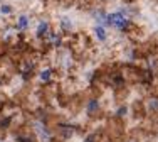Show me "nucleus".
<instances>
[{
    "label": "nucleus",
    "instance_id": "nucleus-1",
    "mask_svg": "<svg viewBox=\"0 0 158 142\" xmlns=\"http://www.w3.org/2000/svg\"><path fill=\"white\" fill-rule=\"evenodd\" d=\"M108 22L109 24H113V26H116V27H120V29H124L126 27V19L121 15V14H111V15H108Z\"/></svg>",
    "mask_w": 158,
    "mask_h": 142
},
{
    "label": "nucleus",
    "instance_id": "nucleus-3",
    "mask_svg": "<svg viewBox=\"0 0 158 142\" xmlns=\"http://www.w3.org/2000/svg\"><path fill=\"white\" fill-rule=\"evenodd\" d=\"M19 26H20L22 29H24V27L27 26V17H20V21H19Z\"/></svg>",
    "mask_w": 158,
    "mask_h": 142
},
{
    "label": "nucleus",
    "instance_id": "nucleus-7",
    "mask_svg": "<svg viewBox=\"0 0 158 142\" xmlns=\"http://www.w3.org/2000/svg\"><path fill=\"white\" fill-rule=\"evenodd\" d=\"M2 12H5V14L10 12V7H7V5H5V7H2Z\"/></svg>",
    "mask_w": 158,
    "mask_h": 142
},
{
    "label": "nucleus",
    "instance_id": "nucleus-4",
    "mask_svg": "<svg viewBox=\"0 0 158 142\" xmlns=\"http://www.w3.org/2000/svg\"><path fill=\"white\" fill-rule=\"evenodd\" d=\"M46 29H47L46 24H40V27H39V36L42 34V32H46Z\"/></svg>",
    "mask_w": 158,
    "mask_h": 142
},
{
    "label": "nucleus",
    "instance_id": "nucleus-8",
    "mask_svg": "<svg viewBox=\"0 0 158 142\" xmlns=\"http://www.w3.org/2000/svg\"><path fill=\"white\" fill-rule=\"evenodd\" d=\"M118 113H120V115H123V113H126V108H120V112H118Z\"/></svg>",
    "mask_w": 158,
    "mask_h": 142
},
{
    "label": "nucleus",
    "instance_id": "nucleus-6",
    "mask_svg": "<svg viewBox=\"0 0 158 142\" xmlns=\"http://www.w3.org/2000/svg\"><path fill=\"white\" fill-rule=\"evenodd\" d=\"M94 108H96V102H91V105H89V112H93Z\"/></svg>",
    "mask_w": 158,
    "mask_h": 142
},
{
    "label": "nucleus",
    "instance_id": "nucleus-2",
    "mask_svg": "<svg viewBox=\"0 0 158 142\" xmlns=\"http://www.w3.org/2000/svg\"><path fill=\"white\" fill-rule=\"evenodd\" d=\"M96 36H98L101 41H104V39H106V32H104V29H103V27H96Z\"/></svg>",
    "mask_w": 158,
    "mask_h": 142
},
{
    "label": "nucleus",
    "instance_id": "nucleus-5",
    "mask_svg": "<svg viewBox=\"0 0 158 142\" xmlns=\"http://www.w3.org/2000/svg\"><path fill=\"white\" fill-rule=\"evenodd\" d=\"M49 74H51V71H44V73L40 74V78H42V80H49Z\"/></svg>",
    "mask_w": 158,
    "mask_h": 142
}]
</instances>
